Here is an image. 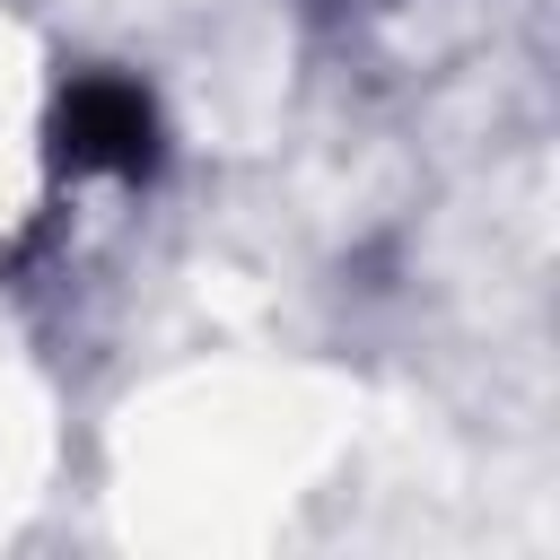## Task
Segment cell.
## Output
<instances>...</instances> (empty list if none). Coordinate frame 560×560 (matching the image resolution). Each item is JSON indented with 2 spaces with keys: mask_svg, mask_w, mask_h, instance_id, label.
Wrapping results in <instances>:
<instances>
[{
  "mask_svg": "<svg viewBox=\"0 0 560 560\" xmlns=\"http://www.w3.org/2000/svg\"><path fill=\"white\" fill-rule=\"evenodd\" d=\"M52 166L61 175H114V184H140L158 166V96L122 70H79L61 96H52Z\"/></svg>",
  "mask_w": 560,
  "mask_h": 560,
  "instance_id": "obj_1",
  "label": "cell"
}]
</instances>
